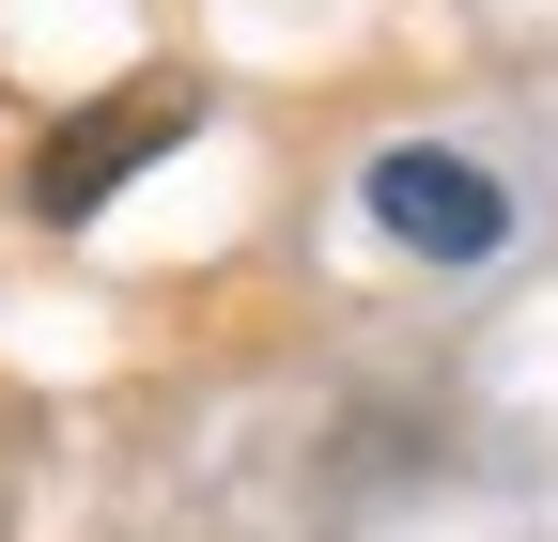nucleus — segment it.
<instances>
[{"mask_svg": "<svg viewBox=\"0 0 558 542\" xmlns=\"http://www.w3.org/2000/svg\"><path fill=\"white\" fill-rule=\"evenodd\" d=\"M373 218H388L403 248H435V263H481V248H497V233H512V201H497V186H481L465 156H435V140H403V156L373 171Z\"/></svg>", "mask_w": 558, "mask_h": 542, "instance_id": "2", "label": "nucleus"}, {"mask_svg": "<svg viewBox=\"0 0 558 542\" xmlns=\"http://www.w3.org/2000/svg\"><path fill=\"white\" fill-rule=\"evenodd\" d=\"M202 124V78H140V94H94L78 124H47V156H32V201L47 218H94V201L140 171V156H171Z\"/></svg>", "mask_w": 558, "mask_h": 542, "instance_id": "1", "label": "nucleus"}]
</instances>
